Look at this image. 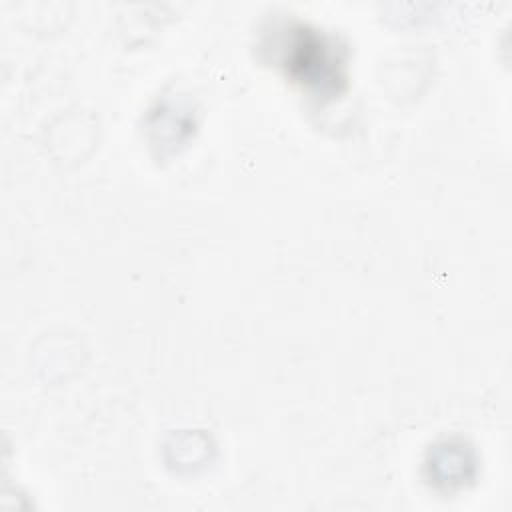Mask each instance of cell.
<instances>
[{
	"label": "cell",
	"mask_w": 512,
	"mask_h": 512,
	"mask_svg": "<svg viewBox=\"0 0 512 512\" xmlns=\"http://www.w3.org/2000/svg\"><path fill=\"white\" fill-rule=\"evenodd\" d=\"M280 38V66L292 82L318 96L340 94L346 74L336 44L318 30L302 24L284 28Z\"/></svg>",
	"instance_id": "6da1fadb"
}]
</instances>
